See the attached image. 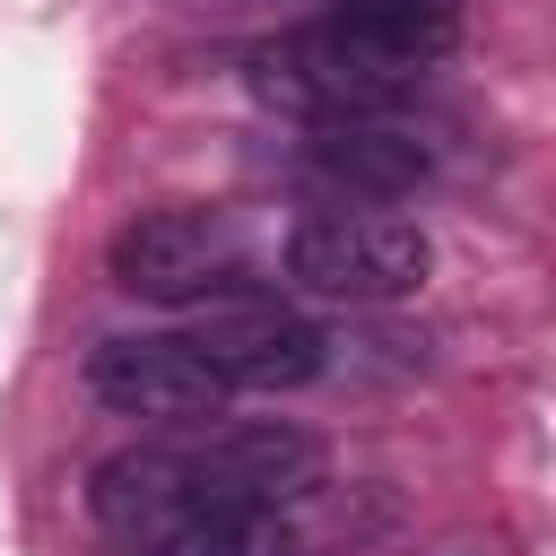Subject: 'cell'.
<instances>
[{
    "label": "cell",
    "instance_id": "ba28073f",
    "mask_svg": "<svg viewBox=\"0 0 556 556\" xmlns=\"http://www.w3.org/2000/svg\"><path fill=\"white\" fill-rule=\"evenodd\" d=\"M130 556H295V530L278 504H217V513H182Z\"/></svg>",
    "mask_w": 556,
    "mask_h": 556
},
{
    "label": "cell",
    "instance_id": "7a4b0ae2",
    "mask_svg": "<svg viewBox=\"0 0 556 556\" xmlns=\"http://www.w3.org/2000/svg\"><path fill=\"white\" fill-rule=\"evenodd\" d=\"M426 235L417 217H391V208H304L278 243V269L304 287V295H330V304H391V295H417L426 287Z\"/></svg>",
    "mask_w": 556,
    "mask_h": 556
},
{
    "label": "cell",
    "instance_id": "3957f363",
    "mask_svg": "<svg viewBox=\"0 0 556 556\" xmlns=\"http://www.w3.org/2000/svg\"><path fill=\"white\" fill-rule=\"evenodd\" d=\"M104 269L122 295H148V304H208V295H235L252 287V243L226 208H191V200H165V208H139L113 243H104Z\"/></svg>",
    "mask_w": 556,
    "mask_h": 556
},
{
    "label": "cell",
    "instance_id": "52a82bcc",
    "mask_svg": "<svg viewBox=\"0 0 556 556\" xmlns=\"http://www.w3.org/2000/svg\"><path fill=\"white\" fill-rule=\"evenodd\" d=\"M182 452H191L208 504H287V495H304V486L321 478V443H313L304 426H278V417L191 434Z\"/></svg>",
    "mask_w": 556,
    "mask_h": 556
},
{
    "label": "cell",
    "instance_id": "6da1fadb",
    "mask_svg": "<svg viewBox=\"0 0 556 556\" xmlns=\"http://www.w3.org/2000/svg\"><path fill=\"white\" fill-rule=\"evenodd\" d=\"M460 43V0H339L269 43H252L243 78L261 104L313 122L400 113V96Z\"/></svg>",
    "mask_w": 556,
    "mask_h": 556
},
{
    "label": "cell",
    "instance_id": "5b68a950",
    "mask_svg": "<svg viewBox=\"0 0 556 556\" xmlns=\"http://www.w3.org/2000/svg\"><path fill=\"white\" fill-rule=\"evenodd\" d=\"M87 391L113 417H148V426H208L235 391L182 348V330H122L87 356Z\"/></svg>",
    "mask_w": 556,
    "mask_h": 556
},
{
    "label": "cell",
    "instance_id": "9c48e42d",
    "mask_svg": "<svg viewBox=\"0 0 556 556\" xmlns=\"http://www.w3.org/2000/svg\"><path fill=\"white\" fill-rule=\"evenodd\" d=\"M321 9H339V0H321Z\"/></svg>",
    "mask_w": 556,
    "mask_h": 556
},
{
    "label": "cell",
    "instance_id": "8992f818",
    "mask_svg": "<svg viewBox=\"0 0 556 556\" xmlns=\"http://www.w3.org/2000/svg\"><path fill=\"white\" fill-rule=\"evenodd\" d=\"M295 174L321 191V208H382L408 200L434 174V148L400 122V113H365V122H313L295 148Z\"/></svg>",
    "mask_w": 556,
    "mask_h": 556
},
{
    "label": "cell",
    "instance_id": "277c9868",
    "mask_svg": "<svg viewBox=\"0 0 556 556\" xmlns=\"http://www.w3.org/2000/svg\"><path fill=\"white\" fill-rule=\"evenodd\" d=\"M182 348H191L226 391H295V382H313V374L330 365V339H321L295 304H278L269 287H235V295L191 304Z\"/></svg>",
    "mask_w": 556,
    "mask_h": 556
}]
</instances>
